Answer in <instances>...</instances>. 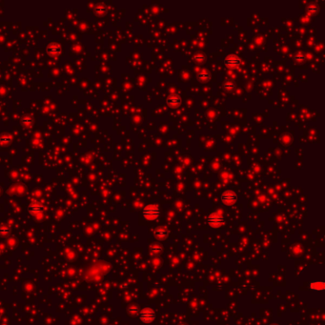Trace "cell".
I'll use <instances>...</instances> for the list:
<instances>
[{
	"mask_svg": "<svg viewBox=\"0 0 325 325\" xmlns=\"http://www.w3.org/2000/svg\"><path fill=\"white\" fill-rule=\"evenodd\" d=\"M160 215L159 207L156 204L147 205L143 210V217L148 220H155Z\"/></svg>",
	"mask_w": 325,
	"mask_h": 325,
	"instance_id": "1",
	"label": "cell"
},
{
	"mask_svg": "<svg viewBox=\"0 0 325 325\" xmlns=\"http://www.w3.org/2000/svg\"><path fill=\"white\" fill-rule=\"evenodd\" d=\"M224 218L221 215L218 214V213H214L211 216H209L208 218V224L209 226H211L213 228H218L221 227L224 224Z\"/></svg>",
	"mask_w": 325,
	"mask_h": 325,
	"instance_id": "2",
	"label": "cell"
},
{
	"mask_svg": "<svg viewBox=\"0 0 325 325\" xmlns=\"http://www.w3.org/2000/svg\"><path fill=\"white\" fill-rule=\"evenodd\" d=\"M221 201L225 205H233L238 201V195L233 191H227L222 194Z\"/></svg>",
	"mask_w": 325,
	"mask_h": 325,
	"instance_id": "3",
	"label": "cell"
},
{
	"mask_svg": "<svg viewBox=\"0 0 325 325\" xmlns=\"http://www.w3.org/2000/svg\"><path fill=\"white\" fill-rule=\"evenodd\" d=\"M156 318V313L151 308H145L140 314V320L145 323H151Z\"/></svg>",
	"mask_w": 325,
	"mask_h": 325,
	"instance_id": "4",
	"label": "cell"
},
{
	"mask_svg": "<svg viewBox=\"0 0 325 325\" xmlns=\"http://www.w3.org/2000/svg\"><path fill=\"white\" fill-rule=\"evenodd\" d=\"M224 64L225 66H227L228 68H233V67H238L241 64V59L239 58L238 56L234 55V54H230L227 55L224 59Z\"/></svg>",
	"mask_w": 325,
	"mask_h": 325,
	"instance_id": "5",
	"label": "cell"
},
{
	"mask_svg": "<svg viewBox=\"0 0 325 325\" xmlns=\"http://www.w3.org/2000/svg\"><path fill=\"white\" fill-rule=\"evenodd\" d=\"M309 288L313 291H324L325 283L323 281H315L309 283Z\"/></svg>",
	"mask_w": 325,
	"mask_h": 325,
	"instance_id": "6",
	"label": "cell"
},
{
	"mask_svg": "<svg viewBox=\"0 0 325 325\" xmlns=\"http://www.w3.org/2000/svg\"><path fill=\"white\" fill-rule=\"evenodd\" d=\"M167 103L171 107H178L181 103V99L179 97H178V95H171V97L168 98V99H167Z\"/></svg>",
	"mask_w": 325,
	"mask_h": 325,
	"instance_id": "7",
	"label": "cell"
},
{
	"mask_svg": "<svg viewBox=\"0 0 325 325\" xmlns=\"http://www.w3.org/2000/svg\"><path fill=\"white\" fill-rule=\"evenodd\" d=\"M167 235H168L167 231L165 230V229H162V228H159V229H158V230L155 231V237L157 238H159V239H162V238H166Z\"/></svg>",
	"mask_w": 325,
	"mask_h": 325,
	"instance_id": "8",
	"label": "cell"
},
{
	"mask_svg": "<svg viewBox=\"0 0 325 325\" xmlns=\"http://www.w3.org/2000/svg\"><path fill=\"white\" fill-rule=\"evenodd\" d=\"M198 78L200 81H207V80H209L210 78H211V74H210V72L208 71H203V72L198 73Z\"/></svg>",
	"mask_w": 325,
	"mask_h": 325,
	"instance_id": "9",
	"label": "cell"
},
{
	"mask_svg": "<svg viewBox=\"0 0 325 325\" xmlns=\"http://www.w3.org/2000/svg\"><path fill=\"white\" fill-rule=\"evenodd\" d=\"M195 60L200 63V62H203V61L205 60V57H204L202 54L198 53V54H196V55H195Z\"/></svg>",
	"mask_w": 325,
	"mask_h": 325,
	"instance_id": "10",
	"label": "cell"
},
{
	"mask_svg": "<svg viewBox=\"0 0 325 325\" xmlns=\"http://www.w3.org/2000/svg\"><path fill=\"white\" fill-rule=\"evenodd\" d=\"M304 56L303 55H301V54H297L296 56H295V60H297V61H298V62H301V61H304Z\"/></svg>",
	"mask_w": 325,
	"mask_h": 325,
	"instance_id": "11",
	"label": "cell"
},
{
	"mask_svg": "<svg viewBox=\"0 0 325 325\" xmlns=\"http://www.w3.org/2000/svg\"><path fill=\"white\" fill-rule=\"evenodd\" d=\"M225 88H233L234 86H235V84L233 83V82H230V81H228V82H226L225 83Z\"/></svg>",
	"mask_w": 325,
	"mask_h": 325,
	"instance_id": "12",
	"label": "cell"
},
{
	"mask_svg": "<svg viewBox=\"0 0 325 325\" xmlns=\"http://www.w3.org/2000/svg\"><path fill=\"white\" fill-rule=\"evenodd\" d=\"M308 10L311 11V12H317V11H318V8H317L316 6H314V5H310V6L308 7Z\"/></svg>",
	"mask_w": 325,
	"mask_h": 325,
	"instance_id": "13",
	"label": "cell"
},
{
	"mask_svg": "<svg viewBox=\"0 0 325 325\" xmlns=\"http://www.w3.org/2000/svg\"><path fill=\"white\" fill-rule=\"evenodd\" d=\"M179 325H186V324H184V323H181V324H179Z\"/></svg>",
	"mask_w": 325,
	"mask_h": 325,
	"instance_id": "14",
	"label": "cell"
},
{
	"mask_svg": "<svg viewBox=\"0 0 325 325\" xmlns=\"http://www.w3.org/2000/svg\"><path fill=\"white\" fill-rule=\"evenodd\" d=\"M275 325H276V324H275Z\"/></svg>",
	"mask_w": 325,
	"mask_h": 325,
	"instance_id": "15",
	"label": "cell"
}]
</instances>
